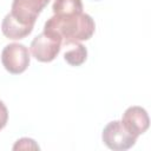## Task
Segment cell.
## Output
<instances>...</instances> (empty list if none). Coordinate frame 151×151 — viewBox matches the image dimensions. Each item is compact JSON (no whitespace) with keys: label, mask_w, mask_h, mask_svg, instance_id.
Listing matches in <instances>:
<instances>
[{"label":"cell","mask_w":151,"mask_h":151,"mask_svg":"<svg viewBox=\"0 0 151 151\" xmlns=\"http://www.w3.org/2000/svg\"><path fill=\"white\" fill-rule=\"evenodd\" d=\"M1 31L6 38L12 39V40H20V39L26 38L28 34H31L33 31V27L20 24L8 13L5 15L1 22Z\"/></svg>","instance_id":"obj_7"},{"label":"cell","mask_w":151,"mask_h":151,"mask_svg":"<svg viewBox=\"0 0 151 151\" xmlns=\"http://www.w3.org/2000/svg\"><path fill=\"white\" fill-rule=\"evenodd\" d=\"M101 139L103 143L113 151L129 150L137 142V137L131 134L124 127L120 120L110 122L103 130Z\"/></svg>","instance_id":"obj_3"},{"label":"cell","mask_w":151,"mask_h":151,"mask_svg":"<svg viewBox=\"0 0 151 151\" xmlns=\"http://www.w3.org/2000/svg\"><path fill=\"white\" fill-rule=\"evenodd\" d=\"M67 50L64 53V59L71 66H80L87 58V50L80 42H72L66 45Z\"/></svg>","instance_id":"obj_8"},{"label":"cell","mask_w":151,"mask_h":151,"mask_svg":"<svg viewBox=\"0 0 151 151\" xmlns=\"http://www.w3.org/2000/svg\"><path fill=\"white\" fill-rule=\"evenodd\" d=\"M29 52L28 48L18 42L8 44L1 52V63L7 72L12 74H20L26 71L29 65Z\"/></svg>","instance_id":"obj_4"},{"label":"cell","mask_w":151,"mask_h":151,"mask_svg":"<svg viewBox=\"0 0 151 151\" xmlns=\"http://www.w3.org/2000/svg\"><path fill=\"white\" fill-rule=\"evenodd\" d=\"M50 0H13L9 14L25 26L34 27L38 15Z\"/></svg>","instance_id":"obj_5"},{"label":"cell","mask_w":151,"mask_h":151,"mask_svg":"<svg viewBox=\"0 0 151 151\" xmlns=\"http://www.w3.org/2000/svg\"><path fill=\"white\" fill-rule=\"evenodd\" d=\"M52 11L57 15H70L83 12L81 0H54Z\"/></svg>","instance_id":"obj_9"},{"label":"cell","mask_w":151,"mask_h":151,"mask_svg":"<svg viewBox=\"0 0 151 151\" xmlns=\"http://www.w3.org/2000/svg\"><path fill=\"white\" fill-rule=\"evenodd\" d=\"M120 122L124 125V127L137 138L140 134H143L149 129V125H150L147 112L142 106L127 107Z\"/></svg>","instance_id":"obj_6"},{"label":"cell","mask_w":151,"mask_h":151,"mask_svg":"<svg viewBox=\"0 0 151 151\" xmlns=\"http://www.w3.org/2000/svg\"><path fill=\"white\" fill-rule=\"evenodd\" d=\"M44 29L60 37L63 41L61 46H66L92 38L96 31V24L91 15L84 12L70 15L53 14V17L45 22Z\"/></svg>","instance_id":"obj_1"},{"label":"cell","mask_w":151,"mask_h":151,"mask_svg":"<svg viewBox=\"0 0 151 151\" xmlns=\"http://www.w3.org/2000/svg\"><path fill=\"white\" fill-rule=\"evenodd\" d=\"M8 120V111L2 100H0V130H2Z\"/></svg>","instance_id":"obj_11"},{"label":"cell","mask_w":151,"mask_h":151,"mask_svg":"<svg viewBox=\"0 0 151 151\" xmlns=\"http://www.w3.org/2000/svg\"><path fill=\"white\" fill-rule=\"evenodd\" d=\"M13 150H39V145L32 138H20L13 145Z\"/></svg>","instance_id":"obj_10"},{"label":"cell","mask_w":151,"mask_h":151,"mask_svg":"<svg viewBox=\"0 0 151 151\" xmlns=\"http://www.w3.org/2000/svg\"><path fill=\"white\" fill-rule=\"evenodd\" d=\"M61 38L57 34L44 29L31 42L29 50L32 55L41 63H50L57 58L61 50Z\"/></svg>","instance_id":"obj_2"}]
</instances>
